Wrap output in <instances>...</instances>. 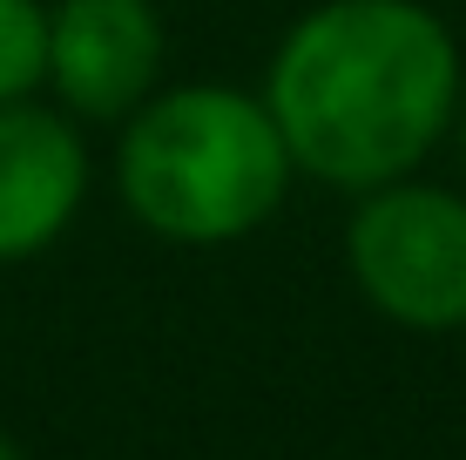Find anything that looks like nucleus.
<instances>
[{
  "label": "nucleus",
  "mask_w": 466,
  "mask_h": 460,
  "mask_svg": "<svg viewBox=\"0 0 466 460\" xmlns=\"http://www.w3.org/2000/svg\"><path fill=\"white\" fill-rule=\"evenodd\" d=\"M163 68L149 0H61L47 14V75L82 116H128Z\"/></svg>",
  "instance_id": "20e7f679"
},
{
  "label": "nucleus",
  "mask_w": 466,
  "mask_h": 460,
  "mask_svg": "<svg viewBox=\"0 0 466 460\" xmlns=\"http://www.w3.org/2000/svg\"><path fill=\"white\" fill-rule=\"evenodd\" d=\"M0 460H21V447H14V440H0Z\"/></svg>",
  "instance_id": "0eeeda50"
},
{
  "label": "nucleus",
  "mask_w": 466,
  "mask_h": 460,
  "mask_svg": "<svg viewBox=\"0 0 466 460\" xmlns=\"http://www.w3.org/2000/svg\"><path fill=\"white\" fill-rule=\"evenodd\" d=\"M47 75V14L41 0H0V102H21Z\"/></svg>",
  "instance_id": "423d86ee"
},
{
  "label": "nucleus",
  "mask_w": 466,
  "mask_h": 460,
  "mask_svg": "<svg viewBox=\"0 0 466 460\" xmlns=\"http://www.w3.org/2000/svg\"><path fill=\"white\" fill-rule=\"evenodd\" d=\"M351 278L385 319L412 332L466 325V203L426 183L365 189L345 230Z\"/></svg>",
  "instance_id": "7ed1b4c3"
},
{
  "label": "nucleus",
  "mask_w": 466,
  "mask_h": 460,
  "mask_svg": "<svg viewBox=\"0 0 466 460\" xmlns=\"http://www.w3.org/2000/svg\"><path fill=\"white\" fill-rule=\"evenodd\" d=\"M88 183V149L61 116L21 95L0 102V264H21L68 230Z\"/></svg>",
  "instance_id": "39448f33"
},
{
  "label": "nucleus",
  "mask_w": 466,
  "mask_h": 460,
  "mask_svg": "<svg viewBox=\"0 0 466 460\" xmlns=\"http://www.w3.org/2000/svg\"><path fill=\"white\" fill-rule=\"evenodd\" d=\"M122 203L156 237L230 244L284 203L291 149L264 102L237 88H169L122 136Z\"/></svg>",
  "instance_id": "f03ea898"
},
{
  "label": "nucleus",
  "mask_w": 466,
  "mask_h": 460,
  "mask_svg": "<svg viewBox=\"0 0 466 460\" xmlns=\"http://www.w3.org/2000/svg\"><path fill=\"white\" fill-rule=\"evenodd\" d=\"M460 102L453 35L412 0H331L270 61V122L291 169L339 189L399 183Z\"/></svg>",
  "instance_id": "f257e3e1"
}]
</instances>
